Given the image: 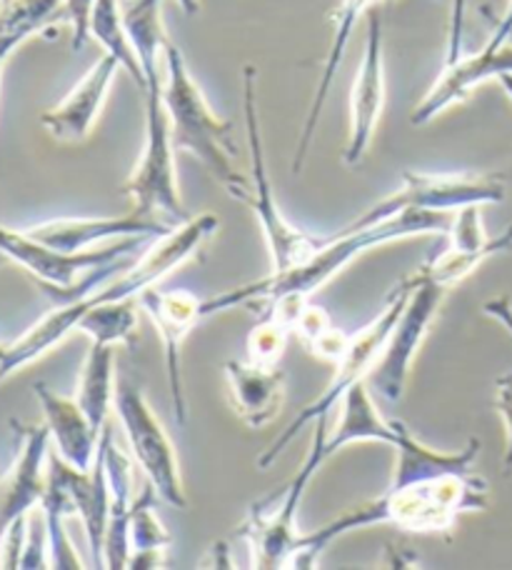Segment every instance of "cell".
<instances>
[{
	"label": "cell",
	"mask_w": 512,
	"mask_h": 570,
	"mask_svg": "<svg viewBox=\"0 0 512 570\" xmlns=\"http://www.w3.org/2000/svg\"><path fill=\"white\" fill-rule=\"evenodd\" d=\"M488 508V483L475 471L445 473L405 485H387L385 491L313 533L298 538L288 568H315L327 548L347 533L375 525H391L413 535H445L455 531L460 515Z\"/></svg>",
	"instance_id": "cell-1"
},
{
	"label": "cell",
	"mask_w": 512,
	"mask_h": 570,
	"mask_svg": "<svg viewBox=\"0 0 512 570\" xmlns=\"http://www.w3.org/2000/svg\"><path fill=\"white\" fill-rule=\"evenodd\" d=\"M447 213L437 210H403L397 216L383 223H375L371 228L361 230H337L333 236H323V243L301 266L273 273L263 281H253L238 285V288L225 291L215 298L203 301V315L213 318L215 313H225L238 308V305H255V303H278L285 298H311L315 291H321L325 283H331L337 273H343L351 263L363 256L365 250L385 246L393 240H405L413 236H447L450 230Z\"/></svg>",
	"instance_id": "cell-2"
},
{
	"label": "cell",
	"mask_w": 512,
	"mask_h": 570,
	"mask_svg": "<svg viewBox=\"0 0 512 570\" xmlns=\"http://www.w3.org/2000/svg\"><path fill=\"white\" fill-rule=\"evenodd\" d=\"M353 443H383L395 451V471L391 485H405L425 478L445 473L475 471L480 441L470 438L460 451H437L410 433L403 421H385L375 409L371 385L365 381L353 385L341 401V423L335 425L333 435H327L325 451L333 458L337 451Z\"/></svg>",
	"instance_id": "cell-3"
},
{
	"label": "cell",
	"mask_w": 512,
	"mask_h": 570,
	"mask_svg": "<svg viewBox=\"0 0 512 570\" xmlns=\"http://www.w3.org/2000/svg\"><path fill=\"white\" fill-rule=\"evenodd\" d=\"M163 63H166L163 106L168 110L173 146L193 153L235 198L250 186V180L235 166L238 146L233 142V124L210 108L198 80L190 73L186 56L173 40L163 53Z\"/></svg>",
	"instance_id": "cell-4"
},
{
	"label": "cell",
	"mask_w": 512,
	"mask_h": 570,
	"mask_svg": "<svg viewBox=\"0 0 512 570\" xmlns=\"http://www.w3.org/2000/svg\"><path fill=\"white\" fill-rule=\"evenodd\" d=\"M142 240L146 238H126L118 240L116 246L63 253L30 238L26 230H10L0 226V256L33 273L56 303H66L98 288L102 278L126 271L130 263L120 258H128L132 250H138Z\"/></svg>",
	"instance_id": "cell-5"
},
{
	"label": "cell",
	"mask_w": 512,
	"mask_h": 570,
	"mask_svg": "<svg viewBox=\"0 0 512 570\" xmlns=\"http://www.w3.org/2000/svg\"><path fill=\"white\" fill-rule=\"evenodd\" d=\"M243 114H245V136L250 148V186L240 190L235 200L245 203L258 218L265 246H268L273 273L301 266L311 253L321 246L323 236H311L283 216L278 198L273 193L268 163H265V146L258 118V94H255V68H243Z\"/></svg>",
	"instance_id": "cell-6"
},
{
	"label": "cell",
	"mask_w": 512,
	"mask_h": 570,
	"mask_svg": "<svg viewBox=\"0 0 512 570\" xmlns=\"http://www.w3.org/2000/svg\"><path fill=\"white\" fill-rule=\"evenodd\" d=\"M407 295H410V278L405 276L401 283L395 285L393 293L385 298L383 311L377 313L375 318L365 325V328L351 335V345H347L343 358L335 363L333 381H331V385H327L321 399L313 401L311 405H305V409L298 413V419H293L291 425L278 435V441H273L268 451L258 458L260 471H268L270 465H275V461H278V458L288 451L295 438H298L307 425H313L315 421H325L327 415L335 411V405H341L345 393L371 375L377 358H381L387 338H391V331L395 328L397 318L403 315Z\"/></svg>",
	"instance_id": "cell-7"
},
{
	"label": "cell",
	"mask_w": 512,
	"mask_h": 570,
	"mask_svg": "<svg viewBox=\"0 0 512 570\" xmlns=\"http://www.w3.org/2000/svg\"><path fill=\"white\" fill-rule=\"evenodd\" d=\"M315 433L311 441L301 471L291 478L288 485L280 488L278 495L265 498L263 503L250 508L248 518L238 528V538L250 548V568L280 570L288 568L291 558L298 546V511L305 498L307 485L327 461V419L315 421Z\"/></svg>",
	"instance_id": "cell-8"
},
{
	"label": "cell",
	"mask_w": 512,
	"mask_h": 570,
	"mask_svg": "<svg viewBox=\"0 0 512 570\" xmlns=\"http://www.w3.org/2000/svg\"><path fill=\"white\" fill-rule=\"evenodd\" d=\"M176 153L168 110L163 106V83L150 86L146 90V142L122 193L132 200V210L163 220L170 228L190 218L178 190Z\"/></svg>",
	"instance_id": "cell-9"
},
{
	"label": "cell",
	"mask_w": 512,
	"mask_h": 570,
	"mask_svg": "<svg viewBox=\"0 0 512 570\" xmlns=\"http://www.w3.org/2000/svg\"><path fill=\"white\" fill-rule=\"evenodd\" d=\"M505 200V183L498 176H483V173H423L403 170V186L361 218L347 223L345 233L371 228L375 223L397 216L403 210H437L455 213L465 206H495Z\"/></svg>",
	"instance_id": "cell-10"
},
{
	"label": "cell",
	"mask_w": 512,
	"mask_h": 570,
	"mask_svg": "<svg viewBox=\"0 0 512 570\" xmlns=\"http://www.w3.org/2000/svg\"><path fill=\"white\" fill-rule=\"evenodd\" d=\"M112 409L118 413V421L130 443L132 458H136L146 481L156 488L160 501L173 508H180V511L188 508L178 451L173 445L170 435L166 433V428L158 421V415L152 413L140 385H136L130 379H118Z\"/></svg>",
	"instance_id": "cell-11"
},
{
	"label": "cell",
	"mask_w": 512,
	"mask_h": 570,
	"mask_svg": "<svg viewBox=\"0 0 512 570\" xmlns=\"http://www.w3.org/2000/svg\"><path fill=\"white\" fill-rule=\"evenodd\" d=\"M407 278H410V295H407L403 315L397 318L395 328L391 331V338H387L381 358L375 363V368L371 371V375H367V379H371L367 381L371 383V391L381 395V399H385L387 403H395L403 399V391H405L410 368H413L415 355L420 351V345H423L430 325H433L440 305H443L447 295V288H443V285L435 281L420 278L417 273H413V276Z\"/></svg>",
	"instance_id": "cell-12"
},
{
	"label": "cell",
	"mask_w": 512,
	"mask_h": 570,
	"mask_svg": "<svg viewBox=\"0 0 512 570\" xmlns=\"http://www.w3.org/2000/svg\"><path fill=\"white\" fill-rule=\"evenodd\" d=\"M142 313H148V318L156 325L163 341V351H166V373H168V389L173 401V415H176L180 425L188 423V399H186V385H183V345L193 333V328L203 315V301L198 295L183 288L160 291L158 285L142 291L138 295Z\"/></svg>",
	"instance_id": "cell-13"
},
{
	"label": "cell",
	"mask_w": 512,
	"mask_h": 570,
	"mask_svg": "<svg viewBox=\"0 0 512 570\" xmlns=\"http://www.w3.org/2000/svg\"><path fill=\"white\" fill-rule=\"evenodd\" d=\"M385 108V43L383 20L377 13L367 18V36L361 68H357L351 90V128L343 150L345 166H361L371 150L375 128Z\"/></svg>",
	"instance_id": "cell-14"
},
{
	"label": "cell",
	"mask_w": 512,
	"mask_h": 570,
	"mask_svg": "<svg viewBox=\"0 0 512 570\" xmlns=\"http://www.w3.org/2000/svg\"><path fill=\"white\" fill-rule=\"evenodd\" d=\"M16 431V461L6 481L0 483V543L18 518L28 515L40 505L46 493L48 473L43 475V463L48 461V425H23L13 421Z\"/></svg>",
	"instance_id": "cell-15"
},
{
	"label": "cell",
	"mask_w": 512,
	"mask_h": 570,
	"mask_svg": "<svg viewBox=\"0 0 512 570\" xmlns=\"http://www.w3.org/2000/svg\"><path fill=\"white\" fill-rule=\"evenodd\" d=\"M48 471L53 473L70 495L88 541L90 568H102V541H106V528L110 515V483L106 468V451L98 445L96 461L88 471L66 463L58 453H48Z\"/></svg>",
	"instance_id": "cell-16"
},
{
	"label": "cell",
	"mask_w": 512,
	"mask_h": 570,
	"mask_svg": "<svg viewBox=\"0 0 512 570\" xmlns=\"http://www.w3.org/2000/svg\"><path fill=\"white\" fill-rule=\"evenodd\" d=\"M173 228L163 220L140 216L138 210L128 216H108V218H58L38 223L26 228L30 238L63 253H83L93 250L100 243L126 240V238H160Z\"/></svg>",
	"instance_id": "cell-17"
},
{
	"label": "cell",
	"mask_w": 512,
	"mask_h": 570,
	"mask_svg": "<svg viewBox=\"0 0 512 570\" xmlns=\"http://www.w3.org/2000/svg\"><path fill=\"white\" fill-rule=\"evenodd\" d=\"M122 66L110 53L90 66L88 73L78 80L73 90L58 106L40 116V124L60 142H83L106 106L108 94Z\"/></svg>",
	"instance_id": "cell-18"
},
{
	"label": "cell",
	"mask_w": 512,
	"mask_h": 570,
	"mask_svg": "<svg viewBox=\"0 0 512 570\" xmlns=\"http://www.w3.org/2000/svg\"><path fill=\"white\" fill-rule=\"evenodd\" d=\"M512 73V48L500 50H477L473 56H460L453 63H445V70L435 78L425 98L415 106L410 124L427 126L447 108H453L460 100H465L473 88L485 83L488 78H500Z\"/></svg>",
	"instance_id": "cell-19"
},
{
	"label": "cell",
	"mask_w": 512,
	"mask_h": 570,
	"mask_svg": "<svg viewBox=\"0 0 512 570\" xmlns=\"http://www.w3.org/2000/svg\"><path fill=\"white\" fill-rule=\"evenodd\" d=\"M225 385L230 411L248 428H265L278 419L288 391V381L278 365L248 358L225 363Z\"/></svg>",
	"instance_id": "cell-20"
},
{
	"label": "cell",
	"mask_w": 512,
	"mask_h": 570,
	"mask_svg": "<svg viewBox=\"0 0 512 570\" xmlns=\"http://www.w3.org/2000/svg\"><path fill=\"white\" fill-rule=\"evenodd\" d=\"M33 393L40 409H43L46 425L56 443V453L66 463L80 468V471H88L96 461L102 431L90 423L76 399H66V395L48 389L46 383H36Z\"/></svg>",
	"instance_id": "cell-21"
},
{
	"label": "cell",
	"mask_w": 512,
	"mask_h": 570,
	"mask_svg": "<svg viewBox=\"0 0 512 570\" xmlns=\"http://www.w3.org/2000/svg\"><path fill=\"white\" fill-rule=\"evenodd\" d=\"M106 468L110 483V515L102 541V568L126 570L130 561V511H132V463L130 458L112 443V433L106 425L100 433Z\"/></svg>",
	"instance_id": "cell-22"
},
{
	"label": "cell",
	"mask_w": 512,
	"mask_h": 570,
	"mask_svg": "<svg viewBox=\"0 0 512 570\" xmlns=\"http://www.w3.org/2000/svg\"><path fill=\"white\" fill-rule=\"evenodd\" d=\"M373 3H377V0H343L341 10H337L335 33H333V40H331V48H327V56H325V63H323V73H321V78H317V88H315L313 104H311V108H307L305 124H303V130H301V140H298V150H295V158H293V173H301L305 168L307 153H311L317 124H321V116H323V110H325L327 96H331V90H333L337 68H341L343 58H345L347 43H351L357 20L363 18L365 10L371 8Z\"/></svg>",
	"instance_id": "cell-23"
},
{
	"label": "cell",
	"mask_w": 512,
	"mask_h": 570,
	"mask_svg": "<svg viewBox=\"0 0 512 570\" xmlns=\"http://www.w3.org/2000/svg\"><path fill=\"white\" fill-rule=\"evenodd\" d=\"M122 26H126L130 46L140 60L146 90L150 86H160L158 60L170 43L166 26H163V0H128V3H122Z\"/></svg>",
	"instance_id": "cell-24"
},
{
	"label": "cell",
	"mask_w": 512,
	"mask_h": 570,
	"mask_svg": "<svg viewBox=\"0 0 512 570\" xmlns=\"http://www.w3.org/2000/svg\"><path fill=\"white\" fill-rule=\"evenodd\" d=\"M116 345L90 341L86 363L80 368L76 401L98 431L108 423V413L116 401Z\"/></svg>",
	"instance_id": "cell-25"
},
{
	"label": "cell",
	"mask_w": 512,
	"mask_h": 570,
	"mask_svg": "<svg viewBox=\"0 0 512 570\" xmlns=\"http://www.w3.org/2000/svg\"><path fill=\"white\" fill-rule=\"evenodd\" d=\"M273 305V303H270ZM280 308L288 313L293 323V333L301 335V341L311 348L321 361L337 363L351 345V335L337 328L321 305L311 303V298H285L278 301Z\"/></svg>",
	"instance_id": "cell-26"
},
{
	"label": "cell",
	"mask_w": 512,
	"mask_h": 570,
	"mask_svg": "<svg viewBox=\"0 0 512 570\" xmlns=\"http://www.w3.org/2000/svg\"><path fill=\"white\" fill-rule=\"evenodd\" d=\"M40 511L46 515L48 528V553H50V568L53 570H80L86 563L80 561L73 541L68 538L66 518L76 515V508L70 503V495L63 483L48 471V485L46 493L40 498Z\"/></svg>",
	"instance_id": "cell-27"
},
{
	"label": "cell",
	"mask_w": 512,
	"mask_h": 570,
	"mask_svg": "<svg viewBox=\"0 0 512 570\" xmlns=\"http://www.w3.org/2000/svg\"><path fill=\"white\" fill-rule=\"evenodd\" d=\"M90 38H96L106 48V53L118 58L122 70H128L130 78L146 90V76H142L140 60L130 46L126 26H122L120 0H96L93 13H90Z\"/></svg>",
	"instance_id": "cell-28"
},
{
	"label": "cell",
	"mask_w": 512,
	"mask_h": 570,
	"mask_svg": "<svg viewBox=\"0 0 512 570\" xmlns=\"http://www.w3.org/2000/svg\"><path fill=\"white\" fill-rule=\"evenodd\" d=\"M293 335V323L278 303L270 305V313L253 325L245 341V351H248V361L263 363V365H278L283 358L288 341Z\"/></svg>",
	"instance_id": "cell-29"
},
{
	"label": "cell",
	"mask_w": 512,
	"mask_h": 570,
	"mask_svg": "<svg viewBox=\"0 0 512 570\" xmlns=\"http://www.w3.org/2000/svg\"><path fill=\"white\" fill-rule=\"evenodd\" d=\"M158 493L150 483L142 488L140 498L132 501L130 511V548L132 551H168L173 535L156 515ZM130 551V553H132Z\"/></svg>",
	"instance_id": "cell-30"
},
{
	"label": "cell",
	"mask_w": 512,
	"mask_h": 570,
	"mask_svg": "<svg viewBox=\"0 0 512 570\" xmlns=\"http://www.w3.org/2000/svg\"><path fill=\"white\" fill-rule=\"evenodd\" d=\"M500 253H508V250L505 248H485V250L465 253V250H455V248L445 246L443 250L435 253L433 258H427L415 273L420 278L435 281L443 285V288L450 291L460 281H465L477 266H483L485 261L500 256Z\"/></svg>",
	"instance_id": "cell-31"
},
{
	"label": "cell",
	"mask_w": 512,
	"mask_h": 570,
	"mask_svg": "<svg viewBox=\"0 0 512 570\" xmlns=\"http://www.w3.org/2000/svg\"><path fill=\"white\" fill-rule=\"evenodd\" d=\"M60 8L63 0H8L0 3V33L36 36Z\"/></svg>",
	"instance_id": "cell-32"
},
{
	"label": "cell",
	"mask_w": 512,
	"mask_h": 570,
	"mask_svg": "<svg viewBox=\"0 0 512 570\" xmlns=\"http://www.w3.org/2000/svg\"><path fill=\"white\" fill-rule=\"evenodd\" d=\"M20 570H43L50 568V553H48V528H46V515L43 511L33 508L28 515V533H26V546L23 556H20Z\"/></svg>",
	"instance_id": "cell-33"
},
{
	"label": "cell",
	"mask_w": 512,
	"mask_h": 570,
	"mask_svg": "<svg viewBox=\"0 0 512 570\" xmlns=\"http://www.w3.org/2000/svg\"><path fill=\"white\" fill-rule=\"evenodd\" d=\"M96 0H63V16L73 30V38H70V46L73 50L86 48L90 38V13H93Z\"/></svg>",
	"instance_id": "cell-34"
},
{
	"label": "cell",
	"mask_w": 512,
	"mask_h": 570,
	"mask_svg": "<svg viewBox=\"0 0 512 570\" xmlns=\"http://www.w3.org/2000/svg\"><path fill=\"white\" fill-rule=\"evenodd\" d=\"M495 411L505 423V473H512V375H503L495 381Z\"/></svg>",
	"instance_id": "cell-35"
},
{
	"label": "cell",
	"mask_w": 512,
	"mask_h": 570,
	"mask_svg": "<svg viewBox=\"0 0 512 570\" xmlns=\"http://www.w3.org/2000/svg\"><path fill=\"white\" fill-rule=\"evenodd\" d=\"M28 515L18 518V521L8 528L3 543H0V568L3 570H16L20 566V556H23L28 533Z\"/></svg>",
	"instance_id": "cell-36"
},
{
	"label": "cell",
	"mask_w": 512,
	"mask_h": 570,
	"mask_svg": "<svg viewBox=\"0 0 512 570\" xmlns=\"http://www.w3.org/2000/svg\"><path fill=\"white\" fill-rule=\"evenodd\" d=\"M465 8L467 0H453L450 6V26H447V56L445 63H453L463 56V30H465Z\"/></svg>",
	"instance_id": "cell-37"
},
{
	"label": "cell",
	"mask_w": 512,
	"mask_h": 570,
	"mask_svg": "<svg viewBox=\"0 0 512 570\" xmlns=\"http://www.w3.org/2000/svg\"><path fill=\"white\" fill-rule=\"evenodd\" d=\"M483 313L488 318H493L495 323L503 325V328L512 335V301L508 295H498V298H490L483 305Z\"/></svg>",
	"instance_id": "cell-38"
},
{
	"label": "cell",
	"mask_w": 512,
	"mask_h": 570,
	"mask_svg": "<svg viewBox=\"0 0 512 570\" xmlns=\"http://www.w3.org/2000/svg\"><path fill=\"white\" fill-rule=\"evenodd\" d=\"M510 38H512V0L508 3L505 16L498 20V26H495V30H493V36H490V40L485 43V48H488V50L505 48Z\"/></svg>",
	"instance_id": "cell-39"
},
{
	"label": "cell",
	"mask_w": 512,
	"mask_h": 570,
	"mask_svg": "<svg viewBox=\"0 0 512 570\" xmlns=\"http://www.w3.org/2000/svg\"><path fill=\"white\" fill-rule=\"evenodd\" d=\"M166 566V551H132L128 568L132 570H158Z\"/></svg>",
	"instance_id": "cell-40"
},
{
	"label": "cell",
	"mask_w": 512,
	"mask_h": 570,
	"mask_svg": "<svg viewBox=\"0 0 512 570\" xmlns=\"http://www.w3.org/2000/svg\"><path fill=\"white\" fill-rule=\"evenodd\" d=\"M28 38H30L28 33H0V66H3L8 56Z\"/></svg>",
	"instance_id": "cell-41"
},
{
	"label": "cell",
	"mask_w": 512,
	"mask_h": 570,
	"mask_svg": "<svg viewBox=\"0 0 512 570\" xmlns=\"http://www.w3.org/2000/svg\"><path fill=\"white\" fill-rule=\"evenodd\" d=\"M178 3H180V8H183V10H186L188 16H196L198 10H200V3H198V0H178Z\"/></svg>",
	"instance_id": "cell-42"
},
{
	"label": "cell",
	"mask_w": 512,
	"mask_h": 570,
	"mask_svg": "<svg viewBox=\"0 0 512 570\" xmlns=\"http://www.w3.org/2000/svg\"><path fill=\"white\" fill-rule=\"evenodd\" d=\"M498 80H500V86H503V90H505V94H508V96H510V100H512V73L500 76Z\"/></svg>",
	"instance_id": "cell-43"
},
{
	"label": "cell",
	"mask_w": 512,
	"mask_h": 570,
	"mask_svg": "<svg viewBox=\"0 0 512 570\" xmlns=\"http://www.w3.org/2000/svg\"><path fill=\"white\" fill-rule=\"evenodd\" d=\"M6 353V345H0V355H3Z\"/></svg>",
	"instance_id": "cell-44"
},
{
	"label": "cell",
	"mask_w": 512,
	"mask_h": 570,
	"mask_svg": "<svg viewBox=\"0 0 512 570\" xmlns=\"http://www.w3.org/2000/svg\"><path fill=\"white\" fill-rule=\"evenodd\" d=\"M0 80H3V66H0Z\"/></svg>",
	"instance_id": "cell-45"
},
{
	"label": "cell",
	"mask_w": 512,
	"mask_h": 570,
	"mask_svg": "<svg viewBox=\"0 0 512 570\" xmlns=\"http://www.w3.org/2000/svg\"><path fill=\"white\" fill-rule=\"evenodd\" d=\"M0 3H8V0H0Z\"/></svg>",
	"instance_id": "cell-46"
}]
</instances>
